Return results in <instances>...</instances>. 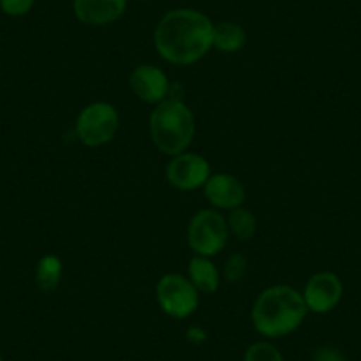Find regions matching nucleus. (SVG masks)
Wrapping results in <instances>:
<instances>
[{
    "label": "nucleus",
    "instance_id": "1a4fd4ad",
    "mask_svg": "<svg viewBox=\"0 0 361 361\" xmlns=\"http://www.w3.org/2000/svg\"><path fill=\"white\" fill-rule=\"evenodd\" d=\"M130 87L138 99L151 105H159L169 99L170 82L163 69L151 64H140L131 71Z\"/></svg>",
    "mask_w": 361,
    "mask_h": 361
},
{
    "label": "nucleus",
    "instance_id": "2eb2a0df",
    "mask_svg": "<svg viewBox=\"0 0 361 361\" xmlns=\"http://www.w3.org/2000/svg\"><path fill=\"white\" fill-rule=\"evenodd\" d=\"M227 227L232 235L239 239V241H248L255 235L257 231V220L253 216L252 211L245 209V207H235V209L228 211L227 216Z\"/></svg>",
    "mask_w": 361,
    "mask_h": 361
},
{
    "label": "nucleus",
    "instance_id": "dca6fc26",
    "mask_svg": "<svg viewBox=\"0 0 361 361\" xmlns=\"http://www.w3.org/2000/svg\"><path fill=\"white\" fill-rule=\"evenodd\" d=\"M243 361H283V356L273 343L260 340L245 350Z\"/></svg>",
    "mask_w": 361,
    "mask_h": 361
},
{
    "label": "nucleus",
    "instance_id": "a211bd4d",
    "mask_svg": "<svg viewBox=\"0 0 361 361\" xmlns=\"http://www.w3.org/2000/svg\"><path fill=\"white\" fill-rule=\"evenodd\" d=\"M34 4L36 0H0V11L11 18H20V16L29 15Z\"/></svg>",
    "mask_w": 361,
    "mask_h": 361
},
{
    "label": "nucleus",
    "instance_id": "f03ea898",
    "mask_svg": "<svg viewBox=\"0 0 361 361\" xmlns=\"http://www.w3.org/2000/svg\"><path fill=\"white\" fill-rule=\"evenodd\" d=\"M308 308L303 294L290 286H273L259 294L252 308V322L266 338H282L303 324Z\"/></svg>",
    "mask_w": 361,
    "mask_h": 361
},
{
    "label": "nucleus",
    "instance_id": "f257e3e1",
    "mask_svg": "<svg viewBox=\"0 0 361 361\" xmlns=\"http://www.w3.org/2000/svg\"><path fill=\"white\" fill-rule=\"evenodd\" d=\"M213 25L202 11L172 9L161 16L154 29L156 51L170 64H195L213 48Z\"/></svg>",
    "mask_w": 361,
    "mask_h": 361
},
{
    "label": "nucleus",
    "instance_id": "f3484780",
    "mask_svg": "<svg viewBox=\"0 0 361 361\" xmlns=\"http://www.w3.org/2000/svg\"><path fill=\"white\" fill-rule=\"evenodd\" d=\"M246 266H248V264H246L245 255H241V253H232V255L227 259V262H225V269H224L225 279H227L231 283L241 282V280L245 279Z\"/></svg>",
    "mask_w": 361,
    "mask_h": 361
},
{
    "label": "nucleus",
    "instance_id": "9b49d317",
    "mask_svg": "<svg viewBox=\"0 0 361 361\" xmlns=\"http://www.w3.org/2000/svg\"><path fill=\"white\" fill-rule=\"evenodd\" d=\"M128 0H73L75 16L85 25L103 27L124 15Z\"/></svg>",
    "mask_w": 361,
    "mask_h": 361
},
{
    "label": "nucleus",
    "instance_id": "4468645a",
    "mask_svg": "<svg viewBox=\"0 0 361 361\" xmlns=\"http://www.w3.org/2000/svg\"><path fill=\"white\" fill-rule=\"evenodd\" d=\"M62 260L57 255H44L41 257L36 266V283L43 293H51L59 287L62 280Z\"/></svg>",
    "mask_w": 361,
    "mask_h": 361
},
{
    "label": "nucleus",
    "instance_id": "ddd939ff",
    "mask_svg": "<svg viewBox=\"0 0 361 361\" xmlns=\"http://www.w3.org/2000/svg\"><path fill=\"white\" fill-rule=\"evenodd\" d=\"M246 43V30L238 22H220L213 25V48L224 54H235Z\"/></svg>",
    "mask_w": 361,
    "mask_h": 361
},
{
    "label": "nucleus",
    "instance_id": "423d86ee",
    "mask_svg": "<svg viewBox=\"0 0 361 361\" xmlns=\"http://www.w3.org/2000/svg\"><path fill=\"white\" fill-rule=\"evenodd\" d=\"M156 301L166 315L173 319H188L200 303V293L188 276L169 273L158 280Z\"/></svg>",
    "mask_w": 361,
    "mask_h": 361
},
{
    "label": "nucleus",
    "instance_id": "f8f14e48",
    "mask_svg": "<svg viewBox=\"0 0 361 361\" xmlns=\"http://www.w3.org/2000/svg\"><path fill=\"white\" fill-rule=\"evenodd\" d=\"M188 279L202 294H214L220 289L221 275L211 257L195 255L188 264Z\"/></svg>",
    "mask_w": 361,
    "mask_h": 361
},
{
    "label": "nucleus",
    "instance_id": "9d476101",
    "mask_svg": "<svg viewBox=\"0 0 361 361\" xmlns=\"http://www.w3.org/2000/svg\"><path fill=\"white\" fill-rule=\"evenodd\" d=\"M204 197L214 209L232 211L243 206L246 190L241 180L232 173H211L204 185Z\"/></svg>",
    "mask_w": 361,
    "mask_h": 361
},
{
    "label": "nucleus",
    "instance_id": "0eeeda50",
    "mask_svg": "<svg viewBox=\"0 0 361 361\" xmlns=\"http://www.w3.org/2000/svg\"><path fill=\"white\" fill-rule=\"evenodd\" d=\"M211 176V165L204 156L195 152H180L172 156L166 165V179L180 192L204 188Z\"/></svg>",
    "mask_w": 361,
    "mask_h": 361
},
{
    "label": "nucleus",
    "instance_id": "6ab92c4d",
    "mask_svg": "<svg viewBox=\"0 0 361 361\" xmlns=\"http://www.w3.org/2000/svg\"><path fill=\"white\" fill-rule=\"evenodd\" d=\"M314 361H345V357L335 347H319L314 353Z\"/></svg>",
    "mask_w": 361,
    "mask_h": 361
},
{
    "label": "nucleus",
    "instance_id": "20e7f679",
    "mask_svg": "<svg viewBox=\"0 0 361 361\" xmlns=\"http://www.w3.org/2000/svg\"><path fill=\"white\" fill-rule=\"evenodd\" d=\"M119 123L116 106L105 102L90 103L76 117V137L87 147H102L114 140Z\"/></svg>",
    "mask_w": 361,
    "mask_h": 361
},
{
    "label": "nucleus",
    "instance_id": "39448f33",
    "mask_svg": "<svg viewBox=\"0 0 361 361\" xmlns=\"http://www.w3.org/2000/svg\"><path fill=\"white\" fill-rule=\"evenodd\" d=\"M227 218L218 209H202L190 220L188 245L195 255L214 257L227 246Z\"/></svg>",
    "mask_w": 361,
    "mask_h": 361
},
{
    "label": "nucleus",
    "instance_id": "6e6552de",
    "mask_svg": "<svg viewBox=\"0 0 361 361\" xmlns=\"http://www.w3.org/2000/svg\"><path fill=\"white\" fill-rule=\"evenodd\" d=\"M305 305L308 312L314 314H329L338 307L343 296V286L338 276L331 271H321L310 276L303 293Z\"/></svg>",
    "mask_w": 361,
    "mask_h": 361
},
{
    "label": "nucleus",
    "instance_id": "aec40b11",
    "mask_svg": "<svg viewBox=\"0 0 361 361\" xmlns=\"http://www.w3.org/2000/svg\"><path fill=\"white\" fill-rule=\"evenodd\" d=\"M0 361H4V357H2V354H0Z\"/></svg>",
    "mask_w": 361,
    "mask_h": 361
},
{
    "label": "nucleus",
    "instance_id": "7ed1b4c3",
    "mask_svg": "<svg viewBox=\"0 0 361 361\" xmlns=\"http://www.w3.org/2000/svg\"><path fill=\"white\" fill-rule=\"evenodd\" d=\"M152 144L166 156L186 152L195 138V116L185 102L169 98L156 105L149 117Z\"/></svg>",
    "mask_w": 361,
    "mask_h": 361
}]
</instances>
